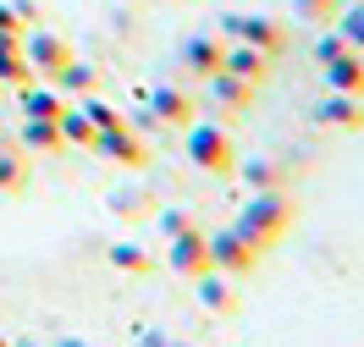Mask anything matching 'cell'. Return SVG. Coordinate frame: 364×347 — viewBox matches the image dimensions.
Segmentation results:
<instances>
[{"instance_id":"obj_7","label":"cell","mask_w":364,"mask_h":347,"mask_svg":"<svg viewBox=\"0 0 364 347\" xmlns=\"http://www.w3.org/2000/svg\"><path fill=\"white\" fill-rule=\"evenodd\" d=\"M23 55H28V67H33V77H55V72L72 61V45L55 33V28L33 23V28L23 33Z\"/></svg>"},{"instance_id":"obj_24","label":"cell","mask_w":364,"mask_h":347,"mask_svg":"<svg viewBox=\"0 0 364 347\" xmlns=\"http://www.w3.org/2000/svg\"><path fill=\"white\" fill-rule=\"evenodd\" d=\"M160 237H182V231H193L199 221H193V209H182V204H160Z\"/></svg>"},{"instance_id":"obj_12","label":"cell","mask_w":364,"mask_h":347,"mask_svg":"<svg viewBox=\"0 0 364 347\" xmlns=\"http://www.w3.org/2000/svg\"><path fill=\"white\" fill-rule=\"evenodd\" d=\"M221 55H227V39L221 33H188L177 50L182 72H193V77H210V72H221Z\"/></svg>"},{"instance_id":"obj_29","label":"cell","mask_w":364,"mask_h":347,"mask_svg":"<svg viewBox=\"0 0 364 347\" xmlns=\"http://www.w3.org/2000/svg\"><path fill=\"white\" fill-rule=\"evenodd\" d=\"M133 342H138V347H166L171 336H166V331H133Z\"/></svg>"},{"instance_id":"obj_11","label":"cell","mask_w":364,"mask_h":347,"mask_svg":"<svg viewBox=\"0 0 364 347\" xmlns=\"http://www.w3.org/2000/svg\"><path fill=\"white\" fill-rule=\"evenodd\" d=\"M199 83H205V99H210L221 116H243V111L254 105V83L232 77V72H210V77H199Z\"/></svg>"},{"instance_id":"obj_16","label":"cell","mask_w":364,"mask_h":347,"mask_svg":"<svg viewBox=\"0 0 364 347\" xmlns=\"http://www.w3.org/2000/svg\"><path fill=\"white\" fill-rule=\"evenodd\" d=\"M243 171V187L259 193V187H287V160H276V155H254V160L237 165Z\"/></svg>"},{"instance_id":"obj_5","label":"cell","mask_w":364,"mask_h":347,"mask_svg":"<svg viewBox=\"0 0 364 347\" xmlns=\"http://www.w3.org/2000/svg\"><path fill=\"white\" fill-rule=\"evenodd\" d=\"M221 39L227 45H254V50H265V55H282L287 50V28L276 23V17H249V11H227L221 17Z\"/></svg>"},{"instance_id":"obj_9","label":"cell","mask_w":364,"mask_h":347,"mask_svg":"<svg viewBox=\"0 0 364 347\" xmlns=\"http://www.w3.org/2000/svg\"><path fill=\"white\" fill-rule=\"evenodd\" d=\"M166 265H171L182 281L205 276V270H210V243H205V231L193 226V231H182V237H166Z\"/></svg>"},{"instance_id":"obj_20","label":"cell","mask_w":364,"mask_h":347,"mask_svg":"<svg viewBox=\"0 0 364 347\" xmlns=\"http://www.w3.org/2000/svg\"><path fill=\"white\" fill-rule=\"evenodd\" d=\"M111 265L122 270V276H149V270H155V254H149L144 243H116V248H111Z\"/></svg>"},{"instance_id":"obj_10","label":"cell","mask_w":364,"mask_h":347,"mask_svg":"<svg viewBox=\"0 0 364 347\" xmlns=\"http://www.w3.org/2000/svg\"><path fill=\"white\" fill-rule=\"evenodd\" d=\"M320 127L331 133H364V94H342V89H326V99L315 105Z\"/></svg>"},{"instance_id":"obj_25","label":"cell","mask_w":364,"mask_h":347,"mask_svg":"<svg viewBox=\"0 0 364 347\" xmlns=\"http://www.w3.org/2000/svg\"><path fill=\"white\" fill-rule=\"evenodd\" d=\"M23 182H28V160L11 155V149H0V193H17Z\"/></svg>"},{"instance_id":"obj_31","label":"cell","mask_w":364,"mask_h":347,"mask_svg":"<svg viewBox=\"0 0 364 347\" xmlns=\"http://www.w3.org/2000/svg\"><path fill=\"white\" fill-rule=\"evenodd\" d=\"M0 143H6V127H0Z\"/></svg>"},{"instance_id":"obj_8","label":"cell","mask_w":364,"mask_h":347,"mask_svg":"<svg viewBox=\"0 0 364 347\" xmlns=\"http://www.w3.org/2000/svg\"><path fill=\"white\" fill-rule=\"evenodd\" d=\"M144 105L155 116V127H188L199 116V99L182 89V83H155V89L144 94Z\"/></svg>"},{"instance_id":"obj_13","label":"cell","mask_w":364,"mask_h":347,"mask_svg":"<svg viewBox=\"0 0 364 347\" xmlns=\"http://www.w3.org/2000/svg\"><path fill=\"white\" fill-rule=\"evenodd\" d=\"M193 292H199V309H205V314H215V320H232V314H237V281L221 276V270L193 276Z\"/></svg>"},{"instance_id":"obj_18","label":"cell","mask_w":364,"mask_h":347,"mask_svg":"<svg viewBox=\"0 0 364 347\" xmlns=\"http://www.w3.org/2000/svg\"><path fill=\"white\" fill-rule=\"evenodd\" d=\"M50 83H55V89L67 94V99H83V94H94V67H89V61H77V55H72L67 67H61L55 77H50Z\"/></svg>"},{"instance_id":"obj_2","label":"cell","mask_w":364,"mask_h":347,"mask_svg":"<svg viewBox=\"0 0 364 347\" xmlns=\"http://www.w3.org/2000/svg\"><path fill=\"white\" fill-rule=\"evenodd\" d=\"M188 133V160L199 165L205 177H227V171H237V149H232V133L221 127V121H188L182 127Z\"/></svg>"},{"instance_id":"obj_28","label":"cell","mask_w":364,"mask_h":347,"mask_svg":"<svg viewBox=\"0 0 364 347\" xmlns=\"http://www.w3.org/2000/svg\"><path fill=\"white\" fill-rule=\"evenodd\" d=\"M11 11H17V23L23 28H33V23H45V11H39V0H6Z\"/></svg>"},{"instance_id":"obj_3","label":"cell","mask_w":364,"mask_h":347,"mask_svg":"<svg viewBox=\"0 0 364 347\" xmlns=\"http://www.w3.org/2000/svg\"><path fill=\"white\" fill-rule=\"evenodd\" d=\"M315 61H320V72H326V89L364 94V50H353L342 33H320L315 39Z\"/></svg>"},{"instance_id":"obj_22","label":"cell","mask_w":364,"mask_h":347,"mask_svg":"<svg viewBox=\"0 0 364 347\" xmlns=\"http://www.w3.org/2000/svg\"><path fill=\"white\" fill-rule=\"evenodd\" d=\"M293 17L309 28H326V23H337V0H293Z\"/></svg>"},{"instance_id":"obj_1","label":"cell","mask_w":364,"mask_h":347,"mask_svg":"<svg viewBox=\"0 0 364 347\" xmlns=\"http://www.w3.org/2000/svg\"><path fill=\"white\" fill-rule=\"evenodd\" d=\"M232 226L243 231L249 243H259V254L276 248V243L293 231V193H287V187H259V193H249Z\"/></svg>"},{"instance_id":"obj_27","label":"cell","mask_w":364,"mask_h":347,"mask_svg":"<svg viewBox=\"0 0 364 347\" xmlns=\"http://www.w3.org/2000/svg\"><path fill=\"white\" fill-rule=\"evenodd\" d=\"M23 33H28V28L17 23V11H11V6L0 0V39H11V45H23Z\"/></svg>"},{"instance_id":"obj_17","label":"cell","mask_w":364,"mask_h":347,"mask_svg":"<svg viewBox=\"0 0 364 347\" xmlns=\"http://www.w3.org/2000/svg\"><path fill=\"white\" fill-rule=\"evenodd\" d=\"M55 127H61V143H72V149H94V121L77 105L67 99V111L55 116Z\"/></svg>"},{"instance_id":"obj_23","label":"cell","mask_w":364,"mask_h":347,"mask_svg":"<svg viewBox=\"0 0 364 347\" xmlns=\"http://www.w3.org/2000/svg\"><path fill=\"white\" fill-rule=\"evenodd\" d=\"M155 204L144 187H122V193H111V215H122V221H133V215H144V209Z\"/></svg>"},{"instance_id":"obj_19","label":"cell","mask_w":364,"mask_h":347,"mask_svg":"<svg viewBox=\"0 0 364 347\" xmlns=\"http://www.w3.org/2000/svg\"><path fill=\"white\" fill-rule=\"evenodd\" d=\"M23 143L33 155H55V149H67L61 143V127L55 121H39V116H23Z\"/></svg>"},{"instance_id":"obj_26","label":"cell","mask_w":364,"mask_h":347,"mask_svg":"<svg viewBox=\"0 0 364 347\" xmlns=\"http://www.w3.org/2000/svg\"><path fill=\"white\" fill-rule=\"evenodd\" d=\"M337 33H342V39H348L353 50H364V0H359V6H348V11H342Z\"/></svg>"},{"instance_id":"obj_4","label":"cell","mask_w":364,"mask_h":347,"mask_svg":"<svg viewBox=\"0 0 364 347\" xmlns=\"http://www.w3.org/2000/svg\"><path fill=\"white\" fill-rule=\"evenodd\" d=\"M210 243V270H221V276L232 281H249L254 270H259V243H249L237 226H221L215 237H205Z\"/></svg>"},{"instance_id":"obj_14","label":"cell","mask_w":364,"mask_h":347,"mask_svg":"<svg viewBox=\"0 0 364 347\" xmlns=\"http://www.w3.org/2000/svg\"><path fill=\"white\" fill-rule=\"evenodd\" d=\"M271 67H276V61L265 55V50H254V45H227V55H221V72L243 77V83H254V89L271 77Z\"/></svg>"},{"instance_id":"obj_15","label":"cell","mask_w":364,"mask_h":347,"mask_svg":"<svg viewBox=\"0 0 364 347\" xmlns=\"http://www.w3.org/2000/svg\"><path fill=\"white\" fill-rule=\"evenodd\" d=\"M17 105H23V116L55 121V116L67 111V94L55 89V83H39V77H33V83H23V89H17Z\"/></svg>"},{"instance_id":"obj_21","label":"cell","mask_w":364,"mask_h":347,"mask_svg":"<svg viewBox=\"0 0 364 347\" xmlns=\"http://www.w3.org/2000/svg\"><path fill=\"white\" fill-rule=\"evenodd\" d=\"M77 111L94 121V133H105V127H116V121H127V116L116 111V105H105L100 94H83V99H77Z\"/></svg>"},{"instance_id":"obj_6","label":"cell","mask_w":364,"mask_h":347,"mask_svg":"<svg viewBox=\"0 0 364 347\" xmlns=\"http://www.w3.org/2000/svg\"><path fill=\"white\" fill-rule=\"evenodd\" d=\"M94 155L111 160V165L138 171V165H149V143H144V133H138L133 121H116V127H105V133H94Z\"/></svg>"},{"instance_id":"obj_32","label":"cell","mask_w":364,"mask_h":347,"mask_svg":"<svg viewBox=\"0 0 364 347\" xmlns=\"http://www.w3.org/2000/svg\"><path fill=\"white\" fill-rule=\"evenodd\" d=\"M0 94H6V83H0Z\"/></svg>"},{"instance_id":"obj_30","label":"cell","mask_w":364,"mask_h":347,"mask_svg":"<svg viewBox=\"0 0 364 347\" xmlns=\"http://www.w3.org/2000/svg\"><path fill=\"white\" fill-rule=\"evenodd\" d=\"M6 342H11V336H6V331H0V347H6Z\"/></svg>"}]
</instances>
